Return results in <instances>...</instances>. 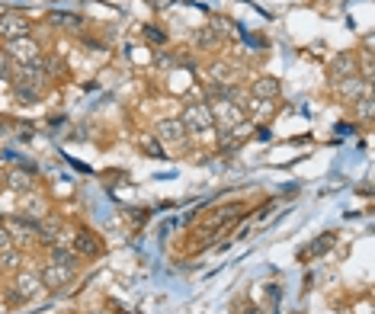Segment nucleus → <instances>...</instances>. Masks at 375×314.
Listing matches in <instances>:
<instances>
[{"mask_svg": "<svg viewBox=\"0 0 375 314\" xmlns=\"http://www.w3.org/2000/svg\"><path fill=\"white\" fill-rule=\"evenodd\" d=\"M10 80H14V96L20 103H36L42 100V93H46V83H48V74L42 70V64H14V74H10Z\"/></svg>", "mask_w": 375, "mask_h": 314, "instance_id": "f257e3e1", "label": "nucleus"}, {"mask_svg": "<svg viewBox=\"0 0 375 314\" xmlns=\"http://www.w3.org/2000/svg\"><path fill=\"white\" fill-rule=\"evenodd\" d=\"M334 241H337V234H334V231H327V234L315 237V241H311L308 247H302V250H298V260H302V263L317 260V256H324L330 247H334Z\"/></svg>", "mask_w": 375, "mask_h": 314, "instance_id": "f8f14e48", "label": "nucleus"}, {"mask_svg": "<svg viewBox=\"0 0 375 314\" xmlns=\"http://www.w3.org/2000/svg\"><path fill=\"white\" fill-rule=\"evenodd\" d=\"M337 87V96H340L343 103H353V100H359L362 93H366L372 83H366L359 74H353V77H347V80H340V83H334Z\"/></svg>", "mask_w": 375, "mask_h": 314, "instance_id": "ddd939ff", "label": "nucleus"}, {"mask_svg": "<svg viewBox=\"0 0 375 314\" xmlns=\"http://www.w3.org/2000/svg\"><path fill=\"white\" fill-rule=\"evenodd\" d=\"M74 273H78V266H71V263H52V260H48L46 266H42V273H39L42 288H65V286H71Z\"/></svg>", "mask_w": 375, "mask_h": 314, "instance_id": "0eeeda50", "label": "nucleus"}, {"mask_svg": "<svg viewBox=\"0 0 375 314\" xmlns=\"http://www.w3.org/2000/svg\"><path fill=\"white\" fill-rule=\"evenodd\" d=\"M144 42L164 45V42H167V32H161V26H144Z\"/></svg>", "mask_w": 375, "mask_h": 314, "instance_id": "4be33fe9", "label": "nucleus"}, {"mask_svg": "<svg viewBox=\"0 0 375 314\" xmlns=\"http://www.w3.org/2000/svg\"><path fill=\"white\" fill-rule=\"evenodd\" d=\"M46 26H58L61 32H84V16L78 13H46Z\"/></svg>", "mask_w": 375, "mask_h": 314, "instance_id": "4468645a", "label": "nucleus"}, {"mask_svg": "<svg viewBox=\"0 0 375 314\" xmlns=\"http://www.w3.org/2000/svg\"><path fill=\"white\" fill-rule=\"evenodd\" d=\"M16 215L29 218V221H42V218L48 215L46 199H42L36 189H33V192H26V196H20V209H16Z\"/></svg>", "mask_w": 375, "mask_h": 314, "instance_id": "9b49d317", "label": "nucleus"}, {"mask_svg": "<svg viewBox=\"0 0 375 314\" xmlns=\"http://www.w3.org/2000/svg\"><path fill=\"white\" fill-rule=\"evenodd\" d=\"M154 138L164 145V151H167V147L183 151V147H186V141H189V135H186V128H183L180 119H161L154 125Z\"/></svg>", "mask_w": 375, "mask_h": 314, "instance_id": "39448f33", "label": "nucleus"}, {"mask_svg": "<svg viewBox=\"0 0 375 314\" xmlns=\"http://www.w3.org/2000/svg\"><path fill=\"white\" fill-rule=\"evenodd\" d=\"M349 106H353V115H356V119L372 122V106H375V103H372V87H369L366 93L359 96V100H353V103H349Z\"/></svg>", "mask_w": 375, "mask_h": 314, "instance_id": "f3484780", "label": "nucleus"}, {"mask_svg": "<svg viewBox=\"0 0 375 314\" xmlns=\"http://www.w3.org/2000/svg\"><path fill=\"white\" fill-rule=\"evenodd\" d=\"M4 51L10 55V61H14V64H36V61L42 58V45L36 42L33 36L10 38V42L4 45Z\"/></svg>", "mask_w": 375, "mask_h": 314, "instance_id": "7ed1b4c3", "label": "nucleus"}, {"mask_svg": "<svg viewBox=\"0 0 375 314\" xmlns=\"http://www.w3.org/2000/svg\"><path fill=\"white\" fill-rule=\"evenodd\" d=\"M180 122H183V128H186L189 138H193V135H206V132H212V128H215L208 103H189V106L183 109Z\"/></svg>", "mask_w": 375, "mask_h": 314, "instance_id": "f03ea898", "label": "nucleus"}, {"mask_svg": "<svg viewBox=\"0 0 375 314\" xmlns=\"http://www.w3.org/2000/svg\"><path fill=\"white\" fill-rule=\"evenodd\" d=\"M7 247H14V237H10L7 224H4V218H0V250H7Z\"/></svg>", "mask_w": 375, "mask_h": 314, "instance_id": "b1692460", "label": "nucleus"}, {"mask_svg": "<svg viewBox=\"0 0 375 314\" xmlns=\"http://www.w3.org/2000/svg\"><path fill=\"white\" fill-rule=\"evenodd\" d=\"M148 4H154V6H161V4H164V0H148Z\"/></svg>", "mask_w": 375, "mask_h": 314, "instance_id": "393cba45", "label": "nucleus"}, {"mask_svg": "<svg viewBox=\"0 0 375 314\" xmlns=\"http://www.w3.org/2000/svg\"><path fill=\"white\" fill-rule=\"evenodd\" d=\"M138 147H142L144 154H151V157H164V154H167L161 141L154 138V132H142V135H138Z\"/></svg>", "mask_w": 375, "mask_h": 314, "instance_id": "6ab92c4d", "label": "nucleus"}, {"mask_svg": "<svg viewBox=\"0 0 375 314\" xmlns=\"http://www.w3.org/2000/svg\"><path fill=\"white\" fill-rule=\"evenodd\" d=\"M208 109H212V122H215V128H218V132H228V128L241 125V122L247 119L244 109L234 106L231 100H212V103H208Z\"/></svg>", "mask_w": 375, "mask_h": 314, "instance_id": "423d86ee", "label": "nucleus"}, {"mask_svg": "<svg viewBox=\"0 0 375 314\" xmlns=\"http://www.w3.org/2000/svg\"><path fill=\"white\" fill-rule=\"evenodd\" d=\"M279 80L276 77H257V80L250 83V90H247V93L253 96V100H276L279 96Z\"/></svg>", "mask_w": 375, "mask_h": 314, "instance_id": "dca6fc26", "label": "nucleus"}, {"mask_svg": "<svg viewBox=\"0 0 375 314\" xmlns=\"http://www.w3.org/2000/svg\"><path fill=\"white\" fill-rule=\"evenodd\" d=\"M193 42L199 45V48H206V51H208V48H215V45H218V32H215L212 26H202V29L193 36Z\"/></svg>", "mask_w": 375, "mask_h": 314, "instance_id": "aec40b11", "label": "nucleus"}, {"mask_svg": "<svg viewBox=\"0 0 375 314\" xmlns=\"http://www.w3.org/2000/svg\"><path fill=\"white\" fill-rule=\"evenodd\" d=\"M10 74H14V61L7 51H0V80H10Z\"/></svg>", "mask_w": 375, "mask_h": 314, "instance_id": "5701e85b", "label": "nucleus"}, {"mask_svg": "<svg viewBox=\"0 0 375 314\" xmlns=\"http://www.w3.org/2000/svg\"><path fill=\"white\" fill-rule=\"evenodd\" d=\"M42 292V279L39 273H29V269H16L14 276V288H10V305H16V301H29L36 298V295Z\"/></svg>", "mask_w": 375, "mask_h": 314, "instance_id": "20e7f679", "label": "nucleus"}, {"mask_svg": "<svg viewBox=\"0 0 375 314\" xmlns=\"http://www.w3.org/2000/svg\"><path fill=\"white\" fill-rule=\"evenodd\" d=\"M20 36H33V23L16 10L0 13V38L10 42V38H20Z\"/></svg>", "mask_w": 375, "mask_h": 314, "instance_id": "1a4fd4ad", "label": "nucleus"}, {"mask_svg": "<svg viewBox=\"0 0 375 314\" xmlns=\"http://www.w3.org/2000/svg\"><path fill=\"white\" fill-rule=\"evenodd\" d=\"M71 250L78 256H103L106 244L100 234H93L90 228H78V234H71Z\"/></svg>", "mask_w": 375, "mask_h": 314, "instance_id": "6e6552de", "label": "nucleus"}, {"mask_svg": "<svg viewBox=\"0 0 375 314\" xmlns=\"http://www.w3.org/2000/svg\"><path fill=\"white\" fill-rule=\"evenodd\" d=\"M39 64H42V70H46L48 74V80H52V77H61L65 74V55H46V58H39Z\"/></svg>", "mask_w": 375, "mask_h": 314, "instance_id": "a211bd4d", "label": "nucleus"}, {"mask_svg": "<svg viewBox=\"0 0 375 314\" xmlns=\"http://www.w3.org/2000/svg\"><path fill=\"white\" fill-rule=\"evenodd\" d=\"M4 189H10L14 196H26V192H33L36 189L33 173H29V170H10L7 173V186H4Z\"/></svg>", "mask_w": 375, "mask_h": 314, "instance_id": "2eb2a0df", "label": "nucleus"}, {"mask_svg": "<svg viewBox=\"0 0 375 314\" xmlns=\"http://www.w3.org/2000/svg\"><path fill=\"white\" fill-rule=\"evenodd\" d=\"M356 70H359V55H356V51H340V55H334L330 58V64H327V74H330V80L334 83L353 77Z\"/></svg>", "mask_w": 375, "mask_h": 314, "instance_id": "9d476101", "label": "nucleus"}, {"mask_svg": "<svg viewBox=\"0 0 375 314\" xmlns=\"http://www.w3.org/2000/svg\"><path fill=\"white\" fill-rule=\"evenodd\" d=\"M20 263H23V253L16 247H7V250H0V266L4 269H10V273H16L20 269Z\"/></svg>", "mask_w": 375, "mask_h": 314, "instance_id": "412c9836", "label": "nucleus"}]
</instances>
